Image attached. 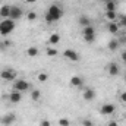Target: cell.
I'll list each match as a JSON object with an SVG mask.
<instances>
[{
  "mask_svg": "<svg viewBox=\"0 0 126 126\" xmlns=\"http://www.w3.org/2000/svg\"><path fill=\"white\" fill-rule=\"evenodd\" d=\"M10 46H12V43L9 40H1L0 41V51H6Z\"/></svg>",
  "mask_w": 126,
  "mask_h": 126,
  "instance_id": "obj_22",
  "label": "cell"
},
{
  "mask_svg": "<svg viewBox=\"0 0 126 126\" xmlns=\"http://www.w3.org/2000/svg\"><path fill=\"white\" fill-rule=\"evenodd\" d=\"M59 43H60V34L53 32V34L48 35V44H50V46H56V44H59Z\"/></svg>",
  "mask_w": 126,
  "mask_h": 126,
  "instance_id": "obj_17",
  "label": "cell"
},
{
  "mask_svg": "<svg viewBox=\"0 0 126 126\" xmlns=\"http://www.w3.org/2000/svg\"><path fill=\"white\" fill-rule=\"evenodd\" d=\"M106 19L109 21V22H114L117 18H119V15L116 13V10H106Z\"/></svg>",
  "mask_w": 126,
  "mask_h": 126,
  "instance_id": "obj_20",
  "label": "cell"
},
{
  "mask_svg": "<svg viewBox=\"0 0 126 126\" xmlns=\"http://www.w3.org/2000/svg\"><path fill=\"white\" fill-rule=\"evenodd\" d=\"M78 24H79L82 28H85V27L91 25V19H90V16H87V15H79V18H78Z\"/></svg>",
  "mask_w": 126,
  "mask_h": 126,
  "instance_id": "obj_15",
  "label": "cell"
},
{
  "mask_svg": "<svg viewBox=\"0 0 126 126\" xmlns=\"http://www.w3.org/2000/svg\"><path fill=\"white\" fill-rule=\"evenodd\" d=\"M63 57H64L66 60L73 62V63H78L81 60L79 53H78L76 50H73V48H66V50H63Z\"/></svg>",
  "mask_w": 126,
  "mask_h": 126,
  "instance_id": "obj_5",
  "label": "cell"
},
{
  "mask_svg": "<svg viewBox=\"0 0 126 126\" xmlns=\"http://www.w3.org/2000/svg\"><path fill=\"white\" fill-rule=\"evenodd\" d=\"M25 1H27V3H28V4H32V3H35V1H37V0H25Z\"/></svg>",
  "mask_w": 126,
  "mask_h": 126,
  "instance_id": "obj_35",
  "label": "cell"
},
{
  "mask_svg": "<svg viewBox=\"0 0 126 126\" xmlns=\"http://www.w3.org/2000/svg\"><path fill=\"white\" fill-rule=\"evenodd\" d=\"M0 1H1V0H0Z\"/></svg>",
  "mask_w": 126,
  "mask_h": 126,
  "instance_id": "obj_38",
  "label": "cell"
},
{
  "mask_svg": "<svg viewBox=\"0 0 126 126\" xmlns=\"http://www.w3.org/2000/svg\"><path fill=\"white\" fill-rule=\"evenodd\" d=\"M15 28H16V22H15L13 19H10V18L3 19V21L0 22V35H1V37H7L9 34L13 32Z\"/></svg>",
  "mask_w": 126,
  "mask_h": 126,
  "instance_id": "obj_2",
  "label": "cell"
},
{
  "mask_svg": "<svg viewBox=\"0 0 126 126\" xmlns=\"http://www.w3.org/2000/svg\"><path fill=\"white\" fill-rule=\"evenodd\" d=\"M40 126H51V122L48 119H43V120H40Z\"/></svg>",
  "mask_w": 126,
  "mask_h": 126,
  "instance_id": "obj_30",
  "label": "cell"
},
{
  "mask_svg": "<svg viewBox=\"0 0 126 126\" xmlns=\"http://www.w3.org/2000/svg\"><path fill=\"white\" fill-rule=\"evenodd\" d=\"M10 7L12 6H9V4H3L0 7V16H1V19H7L10 16Z\"/></svg>",
  "mask_w": 126,
  "mask_h": 126,
  "instance_id": "obj_16",
  "label": "cell"
},
{
  "mask_svg": "<svg viewBox=\"0 0 126 126\" xmlns=\"http://www.w3.org/2000/svg\"><path fill=\"white\" fill-rule=\"evenodd\" d=\"M63 15H64L63 9L59 4L54 3V4H51V6L47 9V12H46V15H44V19H46L47 24H54V22H57V21L62 19Z\"/></svg>",
  "mask_w": 126,
  "mask_h": 126,
  "instance_id": "obj_1",
  "label": "cell"
},
{
  "mask_svg": "<svg viewBox=\"0 0 126 126\" xmlns=\"http://www.w3.org/2000/svg\"><path fill=\"white\" fill-rule=\"evenodd\" d=\"M37 78H38L40 82H47V79H48V73H47V72H40V73L37 75Z\"/></svg>",
  "mask_w": 126,
  "mask_h": 126,
  "instance_id": "obj_26",
  "label": "cell"
},
{
  "mask_svg": "<svg viewBox=\"0 0 126 126\" xmlns=\"http://www.w3.org/2000/svg\"><path fill=\"white\" fill-rule=\"evenodd\" d=\"M84 78L82 76H79V75H73L70 79H69V84H70V87H73V88H82L84 87Z\"/></svg>",
  "mask_w": 126,
  "mask_h": 126,
  "instance_id": "obj_11",
  "label": "cell"
},
{
  "mask_svg": "<svg viewBox=\"0 0 126 126\" xmlns=\"http://www.w3.org/2000/svg\"><path fill=\"white\" fill-rule=\"evenodd\" d=\"M119 47H120V41L116 40V38H111V40L107 43V48H109L110 51H117Z\"/></svg>",
  "mask_w": 126,
  "mask_h": 126,
  "instance_id": "obj_13",
  "label": "cell"
},
{
  "mask_svg": "<svg viewBox=\"0 0 126 126\" xmlns=\"http://www.w3.org/2000/svg\"><path fill=\"white\" fill-rule=\"evenodd\" d=\"M82 126H94V123H93V120H90V119H84V120H82Z\"/></svg>",
  "mask_w": 126,
  "mask_h": 126,
  "instance_id": "obj_31",
  "label": "cell"
},
{
  "mask_svg": "<svg viewBox=\"0 0 126 126\" xmlns=\"http://www.w3.org/2000/svg\"><path fill=\"white\" fill-rule=\"evenodd\" d=\"M16 76H18L16 70H13V69H10V67H6V69L0 70V78H1L3 81H7V82H13V81L16 79Z\"/></svg>",
  "mask_w": 126,
  "mask_h": 126,
  "instance_id": "obj_4",
  "label": "cell"
},
{
  "mask_svg": "<svg viewBox=\"0 0 126 126\" xmlns=\"http://www.w3.org/2000/svg\"><path fill=\"white\" fill-rule=\"evenodd\" d=\"M106 126H119V123H117V120H110V122H107Z\"/></svg>",
  "mask_w": 126,
  "mask_h": 126,
  "instance_id": "obj_34",
  "label": "cell"
},
{
  "mask_svg": "<svg viewBox=\"0 0 126 126\" xmlns=\"http://www.w3.org/2000/svg\"><path fill=\"white\" fill-rule=\"evenodd\" d=\"M120 59H122L123 63H126V50H122L120 51Z\"/></svg>",
  "mask_w": 126,
  "mask_h": 126,
  "instance_id": "obj_33",
  "label": "cell"
},
{
  "mask_svg": "<svg viewBox=\"0 0 126 126\" xmlns=\"http://www.w3.org/2000/svg\"><path fill=\"white\" fill-rule=\"evenodd\" d=\"M117 24L120 28H126V15H119L117 18Z\"/></svg>",
  "mask_w": 126,
  "mask_h": 126,
  "instance_id": "obj_25",
  "label": "cell"
},
{
  "mask_svg": "<svg viewBox=\"0 0 126 126\" xmlns=\"http://www.w3.org/2000/svg\"><path fill=\"white\" fill-rule=\"evenodd\" d=\"M104 6H106V10H116V1L114 0H107L104 3Z\"/></svg>",
  "mask_w": 126,
  "mask_h": 126,
  "instance_id": "obj_24",
  "label": "cell"
},
{
  "mask_svg": "<svg viewBox=\"0 0 126 126\" xmlns=\"http://www.w3.org/2000/svg\"><path fill=\"white\" fill-rule=\"evenodd\" d=\"M7 98H9V101L12 103V104H18V103H21L22 101V93H19V91H12L10 94L7 95Z\"/></svg>",
  "mask_w": 126,
  "mask_h": 126,
  "instance_id": "obj_12",
  "label": "cell"
},
{
  "mask_svg": "<svg viewBox=\"0 0 126 126\" xmlns=\"http://www.w3.org/2000/svg\"><path fill=\"white\" fill-rule=\"evenodd\" d=\"M13 90L15 91H19V93H25V91H28V90H32L31 87V82H28V81H25V79H21V78H16L15 81H13Z\"/></svg>",
  "mask_w": 126,
  "mask_h": 126,
  "instance_id": "obj_3",
  "label": "cell"
},
{
  "mask_svg": "<svg viewBox=\"0 0 126 126\" xmlns=\"http://www.w3.org/2000/svg\"><path fill=\"white\" fill-rule=\"evenodd\" d=\"M82 35H95V28L93 25H88V27L82 28Z\"/></svg>",
  "mask_w": 126,
  "mask_h": 126,
  "instance_id": "obj_21",
  "label": "cell"
},
{
  "mask_svg": "<svg viewBox=\"0 0 126 126\" xmlns=\"http://www.w3.org/2000/svg\"><path fill=\"white\" fill-rule=\"evenodd\" d=\"M119 100H120L122 103H126V91H122V93L119 94Z\"/></svg>",
  "mask_w": 126,
  "mask_h": 126,
  "instance_id": "obj_32",
  "label": "cell"
},
{
  "mask_svg": "<svg viewBox=\"0 0 126 126\" xmlns=\"http://www.w3.org/2000/svg\"><path fill=\"white\" fill-rule=\"evenodd\" d=\"M1 21H3V19H1V16H0V22H1Z\"/></svg>",
  "mask_w": 126,
  "mask_h": 126,
  "instance_id": "obj_36",
  "label": "cell"
},
{
  "mask_svg": "<svg viewBox=\"0 0 126 126\" xmlns=\"http://www.w3.org/2000/svg\"><path fill=\"white\" fill-rule=\"evenodd\" d=\"M59 126H70V120L66 117H60L59 119Z\"/></svg>",
  "mask_w": 126,
  "mask_h": 126,
  "instance_id": "obj_29",
  "label": "cell"
},
{
  "mask_svg": "<svg viewBox=\"0 0 126 126\" xmlns=\"http://www.w3.org/2000/svg\"><path fill=\"white\" fill-rule=\"evenodd\" d=\"M95 90L94 88H91V87H87V88H84V93H82V98L85 100V101H94L95 100Z\"/></svg>",
  "mask_w": 126,
  "mask_h": 126,
  "instance_id": "obj_10",
  "label": "cell"
},
{
  "mask_svg": "<svg viewBox=\"0 0 126 126\" xmlns=\"http://www.w3.org/2000/svg\"><path fill=\"white\" fill-rule=\"evenodd\" d=\"M46 54H47L48 57H54V56L59 54V51H57L54 47H47V48H46Z\"/></svg>",
  "mask_w": 126,
  "mask_h": 126,
  "instance_id": "obj_23",
  "label": "cell"
},
{
  "mask_svg": "<svg viewBox=\"0 0 126 126\" xmlns=\"http://www.w3.org/2000/svg\"><path fill=\"white\" fill-rule=\"evenodd\" d=\"M27 18H28V21H35L37 18H38V15H37V12H34V10H30L28 13H27Z\"/></svg>",
  "mask_w": 126,
  "mask_h": 126,
  "instance_id": "obj_27",
  "label": "cell"
},
{
  "mask_svg": "<svg viewBox=\"0 0 126 126\" xmlns=\"http://www.w3.org/2000/svg\"><path fill=\"white\" fill-rule=\"evenodd\" d=\"M41 97H43V94H41L40 90H31V93H30V98H31L34 103H38V101L41 100Z\"/></svg>",
  "mask_w": 126,
  "mask_h": 126,
  "instance_id": "obj_19",
  "label": "cell"
},
{
  "mask_svg": "<svg viewBox=\"0 0 126 126\" xmlns=\"http://www.w3.org/2000/svg\"><path fill=\"white\" fill-rule=\"evenodd\" d=\"M119 73H120V66L116 62H110L107 64V75L109 76L116 78V76H119Z\"/></svg>",
  "mask_w": 126,
  "mask_h": 126,
  "instance_id": "obj_8",
  "label": "cell"
},
{
  "mask_svg": "<svg viewBox=\"0 0 126 126\" xmlns=\"http://www.w3.org/2000/svg\"><path fill=\"white\" fill-rule=\"evenodd\" d=\"M107 31L110 32V34H113V35H116L117 32L120 31V27H119V24L114 21V22H109L107 24Z\"/></svg>",
  "mask_w": 126,
  "mask_h": 126,
  "instance_id": "obj_14",
  "label": "cell"
},
{
  "mask_svg": "<svg viewBox=\"0 0 126 126\" xmlns=\"http://www.w3.org/2000/svg\"><path fill=\"white\" fill-rule=\"evenodd\" d=\"M18 120V116L15 113H6L0 117V125L1 126H10Z\"/></svg>",
  "mask_w": 126,
  "mask_h": 126,
  "instance_id": "obj_6",
  "label": "cell"
},
{
  "mask_svg": "<svg viewBox=\"0 0 126 126\" xmlns=\"http://www.w3.org/2000/svg\"><path fill=\"white\" fill-rule=\"evenodd\" d=\"M24 16V10H22V7H19V6H12L10 7V19H13V21H18V19H21Z\"/></svg>",
  "mask_w": 126,
  "mask_h": 126,
  "instance_id": "obj_9",
  "label": "cell"
},
{
  "mask_svg": "<svg viewBox=\"0 0 126 126\" xmlns=\"http://www.w3.org/2000/svg\"><path fill=\"white\" fill-rule=\"evenodd\" d=\"M82 37H84V41L88 44H93L95 41V35H82Z\"/></svg>",
  "mask_w": 126,
  "mask_h": 126,
  "instance_id": "obj_28",
  "label": "cell"
},
{
  "mask_svg": "<svg viewBox=\"0 0 126 126\" xmlns=\"http://www.w3.org/2000/svg\"><path fill=\"white\" fill-rule=\"evenodd\" d=\"M25 53H27L28 57H37V56L40 54V48L35 47V46H31V47H28V48L25 50Z\"/></svg>",
  "mask_w": 126,
  "mask_h": 126,
  "instance_id": "obj_18",
  "label": "cell"
},
{
  "mask_svg": "<svg viewBox=\"0 0 126 126\" xmlns=\"http://www.w3.org/2000/svg\"><path fill=\"white\" fill-rule=\"evenodd\" d=\"M125 82H126V75H125Z\"/></svg>",
  "mask_w": 126,
  "mask_h": 126,
  "instance_id": "obj_37",
  "label": "cell"
},
{
  "mask_svg": "<svg viewBox=\"0 0 126 126\" xmlns=\"http://www.w3.org/2000/svg\"><path fill=\"white\" fill-rule=\"evenodd\" d=\"M114 111H116V106L113 103H104L100 107V114L101 116H111Z\"/></svg>",
  "mask_w": 126,
  "mask_h": 126,
  "instance_id": "obj_7",
  "label": "cell"
}]
</instances>
